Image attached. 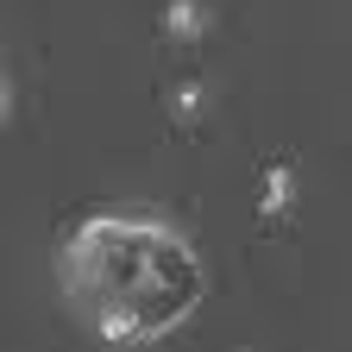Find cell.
I'll return each mask as SVG.
<instances>
[{"mask_svg": "<svg viewBox=\"0 0 352 352\" xmlns=\"http://www.w3.org/2000/svg\"><path fill=\"white\" fill-rule=\"evenodd\" d=\"M164 107H170V120L183 126V132H195V126L208 120V107H214V88H208L201 76H176L170 95H164Z\"/></svg>", "mask_w": 352, "mask_h": 352, "instance_id": "3957f363", "label": "cell"}, {"mask_svg": "<svg viewBox=\"0 0 352 352\" xmlns=\"http://www.w3.org/2000/svg\"><path fill=\"white\" fill-rule=\"evenodd\" d=\"M63 296L107 346L164 340L208 296L195 245L151 214H88L63 239Z\"/></svg>", "mask_w": 352, "mask_h": 352, "instance_id": "6da1fadb", "label": "cell"}, {"mask_svg": "<svg viewBox=\"0 0 352 352\" xmlns=\"http://www.w3.org/2000/svg\"><path fill=\"white\" fill-rule=\"evenodd\" d=\"M289 201H296V157H271V164H264L258 170V220H271V227H277V220L289 214Z\"/></svg>", "mask_w": 352, "mask_h": 352, "instance_id": "7a4b0ae2", "label": "cell"}, {"mask_svg": "<svg viewBox=\"0 0 352 352\" xmlns=\"http://www.w3.org/2000/svg\"><path fill=\"white\" fill-rule=\"evenodd\" d=\"M164 32H170L176 44L208 38V0H170V7H164Z\"/></svg>", "mask_w": 352, "mask_h": 352, "instance_id": "277c9868", "label": "cell"}]
</instances>
